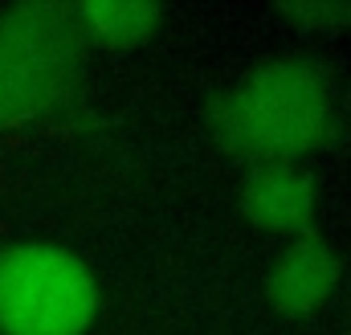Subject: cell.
Wrapping results in <instances>:
<instances>
[{"mask_svg": "<svg viewBox=\"0 0 351 335\" xmlns=\"http://www.w3.org/2000/svg\"><path fill=\"white\" fill-rule=\"evenodd\" d=\"M98 278L78 250L21 238L0 246V335H86Z\"/></svg>", "mask_w": 351, "mask_h": 335, "instance_id": "cell-3", "label": "cell"}, {"mask_svg": "<svg viewBox=\"0 0 351 335\" xmlns=\"http://www.w3.org/2000/svg\"><path fill=\"white\" fill-rule=\"evenodd\" d=\"M339 290V257L335 250L306 233L294 242H282L265 270V294L282 315H315L323 311Z\"/></svg>", "mask_w": 351, "mask_h": 335, "instance_id": "cell-5", "label": "cell"}, {"mask_svg": "<svg viewBox=\"0 0 351 335\" xmlns=\"http://www.w3.org/2000/svg\"><path fill=\"white\" fill-rule=\"evenodd\" d=\"M286 21L315 37H348L351 33V0H306V4H286Z\"/></svg>", "mask_w": 351, "mask_h": 335, "instance_id": "cell-7", "label": "cell"}, {"mask_svg": "<svg viewBox=\"0 0 351 335\" xmlns=\"http://www.w3.org/2000/svg\"><path fill=\"white\" fill-rule=\"evenodd\" d=\"M241 213L258 233L306 238L319 221V180L306 164H254L241 180Z\"/></svg>", "mask_w": 351, "mask_h": 335, "instance_id": "cell-4", "label": "cell"}, {"mask_svg": "<svg viewBox=\"0 0 351 335\" xmlns=\"http://www.w3.org/2000/svg\"><path fill=\"white\" fill-rule=\"evenodd\" d=\"M82 49L62 4H21L0 16V139L49 119L74 94Z\"/></svg>", "mask_w": 351, "mask_h": 335, "instance_id": "cell-2", "label": "cell"}, {"mask_svg": "<svg viewBox=\"0 0 351 335\" xmlns=\"http://www.w3.org/2000/svg\"><path fill=\"white\" fill-rule=\"evenodd\" d=\"M335 127V82L306 54L265 58L217 98L213 131L245 164H302Z\"/></svg>", "mask_w": 351, "mask_h": 335, "instance_id": "cell-1", "label": "cell"}, {"mask_svg": "<svg viewBox=\"0 0 351 335\" xmlns=\"http://www.w3.org/2000/svg\"><path fill=\"white\" fill-rule=\"evenodd\" d=\"M70 12L82 41H98V45H139L164 21V8L152 0H86Z\"/></svg>", "mask_w": 351, "mask_h": 335, "instance_id": "cell-6", "label": "cell"}]
</instances>
